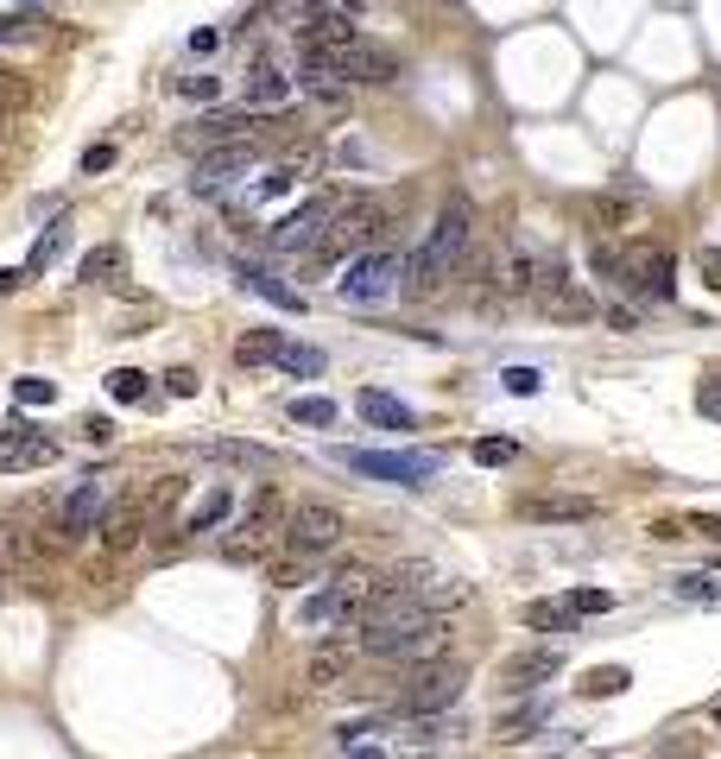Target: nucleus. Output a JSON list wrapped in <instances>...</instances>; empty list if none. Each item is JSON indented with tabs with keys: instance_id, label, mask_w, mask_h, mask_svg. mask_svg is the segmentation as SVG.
<instances>
[{
	"instance_id": "f257e3e1",
	"label": "nucleus",
	"mask_w": 721,
	"mask_h": 759,
	"mask_svg": "<svg viewBox=\"0 0 721 759\" xmlns=\"http://www.w3.org/2000/svg\"><path fill=\"white\" fill-rule=\"evenodd\" d=\"M463 683H468V664L463 658H424V664H412V678H406V690H399V703L412 708V715H437V708H450L456 696H463Z\"/></svg>"
},
{
	"instance_id": "f03ea898",
	"label": "nucleus",
	"mask_w": 721,
	"mask_h": 759,
	"mask_svg": "<svg viewBox=\"0 0 721 759\" xmlns=\"http://www.w3.org/2000/svg\"><path fill=\"white\" fill-rule=\"evenodd\" d=\"M342 462H348L355 475L399 481V487H431V481L443 475L437 450H342Z\"/></svg>"
},
{
	"instance_id": "7ed1b4c3",
	"label": "nucleus",
	"mask_w": 721,
	"mask_h": 759,
	"mask_svg": "<svg viewBox=\"0 0 721 759\" xmlns=\"http://www.w3.org/2000/svg\"><path fill=\"white\" fill-rule=\"evenodd\" d=\"M335 544H342V513L323 506V501L298 506L279 531V551H291V557H330Z\"/></svg>"
},
{
	"instance_id": "20e7f679",
	"label": "nucleus",
	"mask_w": 721,
	"mask_h": 759,
	"mask_svg": "<svg viewBox=\"0 0 721 759\" xmlns=\"http://www.w3.org/2000/svg\"><path fill=\"white\" fill-rule=\"evenodd\" d=\"M335 292H342V304H355V310H374V304H387L392 292H399V260L380 248H367L360 260H348V278H342Z\"/></svg>"
},
{
	"instance_id": "39448f33",
	"label": "nucleus",
	"mask_w": 721,
	"mask_h": 759,
	"mask_svg": "<svg viewBox=\"0 0 721 759\" xmlns=\"http://www.w3.org/2000/svg\"><path fill=\"white\" fill-rule=\"evenodd\" d=\"M468 241H475V209H468V197H450L437 209V222H431V234H424V253H437L443 266L456 273L463 266Z\"/></svg>"
},
{
	"instance_id": "423d86ee",
	"label": "nucleus",
	"mask_w": 721,
	"mask_h": 759,
	"mask_svg": "<svg viewBox=\"0 0 721 759\" xmlns=\"http://www.w3.org/2000/svg\"><path fill=\"white\" fill-rule=\"evenodd\" d=\"M335 209H342L335 197H317V202H304V209H291V216L266 234V248H273V253H310V248H317V234L330 228Z\"/></svg>"
},
{
	"instance_id": "0eeeda50",
	"label": "nucleus",
	"mask_w": 721,
	"mask_h": 759,
	"mask_svg": "<svg viewBox=\"0 0 721 759\" xmlns=\"http://www.w3.org/2000/svg\"><path fill=\"white\" fill-rule=\"evenodd\" d=\"M279 531H285L279 526V506L259 501L254 513L234 526V538H222V557H229V563H254V557H266L273 544H279Z\"/></svg>"
},
{
	"instance_id": "6e6552de",
	"label": "nucleus",
	"mask_w": 721,
	"mask_h": 759,
	"mask_svg": "<svg viewBox=\"0 0 721 759\" xmlns=\"http://www.w3.org/2000/svg\"><path fill=\"white\" fill-rule=\"evenodd\" d=\"M298 45L304 51H348V45H360L355 13H342V7H304V13H298Z\"/></svg>"
},
{
	"instance_id": "1a4fd4ad",
	"label": "nucleus",
	"mask_w": 721,
	"mask_h": 759,
	"mask_svg": "<svg viewBox=\"0 0 721 759\" xmlns=\"http://www.w3.org/2000/svg\"><path fill=\"white\" fill-rule=\"evenodd\" d=\"M437 652H450V620H443V614H424V620H412V627L380 652V664H424V658H437Z\"/></svg>"
},
{
	"instance_id": "9d476101",
	"label": "nucleus",
	"mask_w": 721,
	"mask_h": 759,
	"mask_svg": "<svg viewBox=\"0 0 721 759\" xmlns=\"http://www.w3.org/2000/svg\"><path fill=\"white\" fill-rule=\"evenodd\" d=\"M254 158H259L254 140H229V146L203 152V165H197V184H190V190H197V197H215V190H222V184H234V177L247 172Z\"/></svg>"
},
{
	"instance_id": "9b49d317",
	"label": "nucleus",
	"mask_w": 721,
	"mask_h": 759,
	"mask_svg": "<svg viewBox=\"0 0 721 759\" xmlns=\"http://www.w3.org/2000/svg\"><path fill=\"white\" fill-rule=\"evenodd\" d=\"M399 588H412L418 602H424V614H450V607L468 602V582L463 576H431L424 563H406V570H399Z\"/></svg>"
},
{
	"instance_id": "f8f14e48",
	"label": "nucleus",
	"mask_w": 721,
	"mask_h": 759,
	"mask_svg": "<svg viewBox=\"0 0 721 759\" xmlns=\"http://www.w3.org/2000/svg\"><path fill=\"white\" fill-rule=\"evenodd\" d=\"M45 462H57V443L45 430H32V425L0 430V469H45Z\"/></svg>"
},
{
	"instance_id": "ddd939ff",
	"label": "nucleus",
	"mask_w": 721,
	"mask_h": 759,
	"mask_svg": "<svg viewBox=\"0 0 721 759\" xmlns=\"http://www.w3.org/2000/svg\"><path fill=\"white\" fill-rule=\"evenodd\" d=\"M335 57H342V82H374V89L399 82V57L380 45H348V51H335Z\"/></svg>"
},
{
	"instance_id": "4468645a",
	"label": "nucleus",
	"mask_w": 721,
	"mask_h": 759,
	"mask_svg": "<svg viewBox=\"0 0 721 759\" xmlns=\"http://www.w3.org/2000/svg\"><path fill=\"white\" fill-rule=\"evenodd\" d=\"M259 114L254 108H215L203 121L190 127V146H229V140H254Z\"/></svg>"
},
{
	"instance_id": "2eb2a0df",
	"label": "nucleus",
	"mask_w": 721,
	"mask_h": 759,
	"mask_svg": "<svg viewBox=\"0 0 721 759\" xmlns=\"http://www.w3.org/2000/svg\"><path fill=\"white\" fill-rule=\"evenodd\" d=\"M633 278H640V298H652V304L677 298V260H670L665 248H640L633 253Z\"/></svg>"
},
{
	"instance_id": "dca6fc26",
	"label": "nucleus",
	"mask_w": 721,
	"mask_h": 759,
	"mask_svg": "<svg viewBox=\"0 0 721 759\" xmlns=\"http://www.w3.org/2000/svg\"><path fill=\"white\" fill-rule=\"evenodd\" d=\"M519 513L532 526H583V519H595V501L589 494H532Z\"/></svg>"
},
{
	"instance_id": "f3484780",
	"label": "nucleus",
	"mask_w": 721,
	"mask_h": 759,
	"mask_svg": "<svg viewBox=\"0 0 721 759\" xmlns=\"http://www.w3.org/2000/svg\"><path fill=\"white\" fill-rule=\"evenodd\" d=\"M96 506H102V487H96V481H82L77 494H70V501L57 506V544H77V538H89V531H96Z\"/></svg>"
},
{
	"instance_id": "a211bd4d",
	"label": "nucleus",
	"mask_w": 721,
	"mask_h": 759,
	"mask_svg": "<svg viewBox=\"0 0 721 759\" xmlns=\"http://www.w3.org/2000/svg\"><path fill=\"white\" fill-rule=\"evenodd\" d=\"M96 531H102V544H108L114 557H121V551H140V531H146V506H140V501L108 506V513H102V526H96Z\"/></svg>"
},
{
	"instance_id": "6ab92c4d",
	"label": "nucleus",
	"mask_w": 721,
	"mask_h": 759,
	"mask_svg": "<svg viewBox=\"0 0 721 759\" xmlns=\"http://www.w3.org/2000/svg\"><path fill=\"white\" fill-rule=\"evenodd\" d=\"M355 595H342V588H317L304 607H298V627H355Z\"/></svg>"
},
{
	"instance_id": "aec40b11",
	"label": "nucleus",
	"mask_w": 721,
	"mask_h": 759,
	"mask_svg": "<svg viewBox=\"0 0 721 759\" xmlns=\"http://www.w3.org/2000/svg\"><path fill=\"white\" fill-rule=\"evenodd\" d=\"M291 89H298V82H291L279 64H266V57L247 70V108H254V114H266V108H285V101H291Z\"/></svg>"
},
{
	"instance_id": "412c9836",
	"label": "nucleus",
	"mask_w": 721,
	"mask_h": 759,
	"mask_svg": "<svg viewBox=\"0 0 721 759\" xmlns=\"http://www.w3.org/2000/svg\"><path fill=\"white\" fill-rule=\"evenodd\" d=\"M564 260H557V253H519L513 260V292H532V298H539V292H551V285H564Z\"/></svg>"
},
{
	"instance_id": "4be33fe9",
	"label": "nucleus",
	"mask_w": 721,
	"mask_h": 759,
	"mask_svg": "<svg viewBox=\"0 0 721 759\" xmlns=\"http://www.w3.org/2000/svg\"><path fill=\"white\" fill-rule=\"evenodd\" d=\"M355 405H360V418H367L374 430H418L412 405H406V399H392V393H380V386H367V393H360Z\"/></svg>"
},
{
	"instance_id": "5701e85b",
	"label": "nucleus",
	"mask_w": 721,
	"mask_h": 759,
	"mask_svg": "<svg viewBox=\"0 0 721 759\" xmlns=\"http://www.w3.org/2000/svg\"><path fill=\"white\" fill-rule=\"evenodd\" d=\"M539 310L544 317H557V323H589L595 317V298L583 292V285H551V292H539Z\"/></svg>"
},
{
	"instance_id": "b1692460",
	"label": "nucleus",
	"mask_w": 721,
	"mask_h": 759,
	"mask_svg": "<svg viewBox=\"0 0 721 759\" xmlns=\"http://www.w3.org/2000/svg\"><path fill=\"white\" fill-rule=\"evenodd\" d=\"M443 278H450V266H443L437 253H424V248H418L412 260L399 266V292H406V298H431Z\"/></svg>"
},
{
	"instance_id": "393cba45",
	"label": "nucleus",
	"mask_w": 721,
	"mask_h": 759,
	"mask_svg": "<svg viewBox=\"0 0 721 759\" xmlns=\"http://www.w3.org/2000/svg\"><path fill=\"white\" fill-rule=\"evenodd\" d=\"M564 671V652H519V658H507V690H532V683H544V678H557Z\"/></svg>"
},
{
	"instance_id": "a878e982",
	"label": "nucleus",
	"mask_w": 721,
	"mask_h": 759,
	"mask_svg": "<svg viewBox=\"0 0 721 759\" xmlns=\"http://www.w3.org/2000/svg\"><path fill=\"white\" fill-rule=\"evenodd\" d=\"M355 658H360V639H335V646H323V652H310L304 678H310V683H342Z\"/></svg>"
},
{
	"instance_id": "bb28decb",
	"label": "nucleus",
	"mask_w": 721,
	"mask_h": 759,
	"mask_svg": "<svg viewBox=\"0 0 721 759\" xmlns=\"http://www.w3.org/2000/svg\"><path fill=\"white\" fill-rule=\"evenodd\" d=\"M229 513H234V487H229V481H215L203 501L190 506V519H184V538H190V531H215L222 519H229Z\"/></svg>"
},
{
	"instance_id": "cd10ccee",
	"label": "nucleus",
	"mask_w": 721,
	"mask_h": 759,
	"mask_svg": "<svg viewBox=\"0 0 721 759\" xmlns=\"http://www.w3.org/2000/svg\"><path fill=\"white\" fill-rule=\"evenodd\" d=\"M234 273L247 278V292H259V298H273L279 310H304V292H291V285H279V273H266V266H247V260H234Z\"/></svg>"
},
{
	"instance_id": "c85d7f7f",
	"label": "nucleus",
	"mask_w": 721,
	"mask_h": 759,
	"mask_svg": "<svg viewBox=\"0 0 721 759\" xmlns=\"http://www.w3.org/2000/svg\"><path fill=\"white\" fill-rule=\"evenodd\" d=\"M121 260H127V253L114 248V241H102V248H89L77 260V278H82V285H108V278L121 273Z\"/></svg>"
},
{
	"instance_id": "c756f323",
	"label": "nucleus",
	"mask_w": 721,
	"mask_h": 759,
	"mask_svg": "<svg viewBox=\"0 0 721 759\" xmlns=\"http://www.w3.org/2000/svg\"><path fill=\"white\" fill-rule=\"evenodd\" d=\"M279 349H285L279 329H247V336L234 342V361H241V367H266V361H273Z\"/></svg>"
},
{
	"instance_id": "7c9ffc66",
	"label": "nucleus",
	"mask_w": 721,
	"mask_h": 759,
	"mask_svg": "<svg viewBox=\"0 0 721 759\" xmlns=\"http://www.w3.org/2000/svg\"><path fill=\"white\" fill-rule=\"evenodd\" d=\"M273 367H279V374H291V380H317L330 361H323V349H298V342H285V349L273 354Z\"/></svg>"
},
{
	"instance_id": "2f4dec72",
	"label": "nucleus",
	"mask_w": 721,
	"mask_h": 759,
	"mask_svg": "<svg viewBox=\"0 0 721 759\" xmlns=\"http://www.w3.org/2000/svg\"><path fill=\"white\" fill-rule=\"evenodd\" d=\"M203 455H215V462H241V469H279V455L259 450V443H203Z\"/></svg>"
},
{
	"instance_id": "473e14b6",
	"label": "nucleus",
	"mask_w": 721,
	"mask_h": 759,
	"mask_svg": "<svg viewBox=\"0 0 721 759\" xmlns=\"http://www.w3.org/2000/svg\"><path fill=\"white\" fill-rule=\"evenodd\" d=\"M108 399L114 405H146L153 399V386H146L140 367H114V374H108Z\"/></svg>"
},
{
	"instance_id": "72a5a7b5",
	"label": "nucleus",
	"mask_w": 721,
	"mask_h": 759,
	"mask_svg": "<svg viewBox=\"0 0 721 759\" xmlns=\"http://www.w3.org/2000/svg\"><path fill=\"white\" fill-rule=\"evenodd\" d=\"M222 76L215 70H190V76H171V96H184V101H222Z\"/></svg>"
},
{
	"instance_id": "f704fd0d",
	"label": "nucleus",
	"mask_w": 721,
	"mask_h": 759,
	"mask_svg": "<svg viewBox=\"0 0 721 759\" xmlns=\"http://www.w3.org/2000/svg\"><path fill=\"white\" fill-rule=\"evenodd\" d=\"M32 557V531L13 526V519H0V570H20Z\"/></svg>"
},
{
	"instance_id": "c9c22d12",
	"label": "nucleus",
	"mask_w": 721,
	"mask_h": 759,
	"mask_svg": "<svg viewBox=\"0 0 721 759\" xmlns=\"http://www.w3.org/2000/svg\"><path fill=\"white\" fill-rule=\"evenodd\" d=\"M519 620H525V627H539V632H564L576 614H569V602H525Z\"/></svg>"
},
{
	"instance_id": "e433bc0d",
	"label": "nucleus",
	"mask_w": 721,
	"mask_h": 759,
	"mask_svg": "<svg viewBox=\"0 0 721 759\" xmlns=\"http://www.w3.org/2000/svg\"><path fill=\"white\" fill-rule=\"evenodd\" d=\"M670 588H677V602H702V607H716V602H721V576H702V570L677 576Z\"/></svg>"
},
{
	"instance_id": "4c0bfd02",
	"label": "nucleus",
	"mask_w": 721,
	"mask_h": 759,
	"mask_svg": "<svg viewBox=\"0 0 721 759\" xmlns=\"http://www.w3.org/2000/svg\"><path fill=\"white\" fill-rule=\"evenodd\" d=\"M285 418H291V425H317V430L330 425L335 430V399H291L285 405Z\"/></svg>"
},
{
	"instance_id": "58836bf2",
	"label": "nucleus",
	"mask_w": 721,
	"mask_h": 759,
	"mask_svg": "<svg viewBox=\"0 0 721 759\" xmlns=\"http://www.w3.org/2000/svg\"><path fill=\"white\" fill-rule=\"evenodd\" d=\"M626 671H620V664H601V671H589V678H583V696H620V690H626Z\"/></svg>"
},
{
	"instance_id": "ea45409f",
	"label": "nucleus",
	"mask_w": 721,
	"mask_h": 759,
	"mask_svg": "<svg viewBox=\"0 0 721 759\" xmlns=\"http://www.w3.org/2000/svg\"><path fill=\"white\" fill-rule=\"evenodd\" d=\"M475 462L507 469V462H519V443H513V437H481V443H475Z\"/></svg>"
},
{
	"instance_id": "a19ab883",
	"label": "nucleus",
	"mask_w": 721,
	"mask_h": 759,
	"mask_svg": "<svg viewBox=\"0 0 721 759\" xmlns=\"http://www.w3.org/2000/svg\"><path fill=\"white\" fill-rule=\"evenodd\" d=\"M13 399H20V411H26V405H52L57 386L52 380H38V374H26V380H13Z\"/></svg>"
},
{
	"instance_id": "79ce46f5",
	"label": "nucleus",
	"mask_w": 721,
	"mask_h": 759,
	"mask_svg": "<svg viewBox=\"0 0 721 759\" xmlns=\"http://www.w3.org/2000/svg\"><path fill=\"white\" fill-rule=\"evenodd\" d=\"M291 184H298V172H291V165H273V172H266V177H259V184H254V202H273V197H285Z\"/></svg>"
},
{
	"instance_id": "37998d69",
	"label": "nucleus",
	"mask_w": 721,
	"mask_h": 759,
	"mask_svg": "<svg viewBox=\"0 0 721 759\" xmlns=\"http://www.w3.org/2000/svg\"><path fill=\"white\" fill-rule=\"evenodd\" d=\"M38 32V13H0V45H26Z\"/></svg>"
},
{
	"instance_id": "c03bdc74",
	"label": "nucleus",
	"mask_w": 721,
	"mask_h": 759,
	"mask_svg": "<svg viewBox=\"0 0 721 759\" xmlns=\"http://www.w3.org/2000/svg\"><path fill=\"white\" fill-rule=\"evenodd\" d=\"M57 248H64V222H52V228H45V241H38V253H32V260H26V273L38 278V273H45V266H52V253H57Z\"/></svg>"
},
{
	"instance_id": "a18cd8bd",
	"label": "nucleus",
	"mask_w": 721,
	"mask_h": 759,
	"mask_svg": "<svg viewBox=\"0 0 721 759\" xmlns=\"http://www.w3.org/2000/svg\"><path fill=\"white\" fill-rule=\"evenodd\" d=\"M539 722H544V708H519V715H507V722H500V740H525Z\"/></svg>"
},
{
	"instance_id": "49530a36",
	"label": "nucleus",
	"mask_w": 721,
	"mask_h": 759,
	"mask_svg": "<svg viewBox=\"0 0 721 759\" xmlns=\"http://www.w3.org/2000/svg\"><path fill=\"white\" fill-rule=\"evenodd\" d=\"M539 386H544L539 367H507V393H513V399H532Z\"/></svg>"
},
{
	"instance_id": "de8ad7c7",
	"label": "nucleus",
	"mask_w": 721,
	"mask_h": 759,
	"mask_svg": "<svg viewBox=\"0 0 721 759\" xmlns=\"http://www.w3.org/2000/svg\"><path fill=\"white\" fill-rule=\"evenodd\" d=\"M614 607V595H601V588H576L569 595V614H608Z\"/></svg>"
},
{
	"instance_id": "09e8293b",
	"label": "nucleus",
	"mask_w": 721,
	"mask_h": 759,
	"mask_svg": "<svg viewBox=\"0 0 721 759\" xmlns=\"http://www.w3.org/2000/svg\"><path fill=\"white\" fill-rule=\"evenodd\" d=\"M197 386H203V380H197V367H171V374H165V393H178V399H190Z\"/></svg>"
},
{
	"instance_id": "8fccbe9b",
	"label": "nucleus",
	"mask_w": 721,
	"mask_h": 759,
	"mask_svg": "<svg viewBox=\"0 0 721 759\" xmlns=\"http://www.w3.org/2000/svg\"><path fill=\"white\" fill-rule=\"evenodd\" d=\"M108 165H114V146H108V140H102V146H89V152H82V172H89V177L108 172Z\"/></svg>"
},
{
	"instance_id": "3c124183",
	"label": "nucleus",
	"mask_w": 721,
	"mask_h": 759,
	"mask_svg": "<svg viewBox=\"0 0 721 759\" xmlns=\"http://www.w3.org/2000/svg\"><path fill=\"white\" fill-rule=\"evenodd\" d=\"M696 405H702V418H716L721 425V380H709V386L696 393Z\"/></svg>"
},
{
	"instance_id": "603ef678",
	"label": "nucleus",
	"mask_w": 721,
	"mask_h": 759,
	"mask_svg": "<svg viewBox=\"0 0 721 759\" xmlns=\"http://www.w3.org/2000/svg\"><path fill=\"white\" fill-rule=\"evenodd\" d=\"M696 266H702V278L721 292V248H702V253H696Z\"/></svg>"
},
{
	"instance_id": "864d4df0",
	"label": "nucleus",
	"mask_w": 721,
	"mask_h": 759,
	"mask_svg": "<svg viewBox=\"0 0 721 759\" xmlns=\"http://www.w3.org/2000/svg\"><path fill=\"white\" fill-rule=\"evenodd\" d=\"M222 45V32H215V25H203V32H190V51H197V57H209V51Z\"/></svg>"
},
{
	"instance_id": "5fc2aeb1",
	"label": "nucleus",
	"mask_w": 721,
	"mask_h": 759,
	"mask_svg": "<svg viewBox=\"0 0 721 759\" xmlns=\"http://www.w3.org/2000/svg\"><path fill=\"white\" fill-rule=\"evenodd\" d=\"M608 323H614V329H640V310H633V304H614V310H608Z\"/></svg>"
},
{
	"instance_id": "6e6d98bb",
	"label": "nucleus",
	"mask_w": 721,
	"mask_h": 759,
	"mask_svg": "<svg viewBox=\"0 0 721 759\" xmlns=\"http://www.w3.org/2000/svg\"><path fill=\"white\" fill-rule=\"evenodd\" d=\"M335 158H342V165H367V146H360V140H342V146H335Z\"/></svg>"
},
{
	"instance_id": "4d7b16f0",
	"label": "nucleus",
	"mask_w": 721,
	"mask_h": 759,
	"mask_svg": "<svg viewBox=\"0 0 721 759\" xmlns=\"http://www.w3.org/2000/svg\"><path fill=\"white\" fill-rule=\"evenodd\" d=\"M696 754V740L690 734H684V740H665V747H658V759H690Z\"/></svg>"
},
{
	"instance_id": "13d9d810",
	"label": "nucleus",
	"mask_w": 721,
	"mask_h": 759,
	"mask_svg": "<svg viewBox=\"0 0 721 759\" xmlns=\"http://www.w3.org/2000/svg\"><path fill=\"white\" fill-rule=\"evenodd\" d=\"M690 531H702V538H716V544H721V519H716V513H696Z\"/></svg>"
},
{
	"instance_id": "bf43d9fd",
	"label": "nucleus",
	"mask_w": 721,
	"mask_h": 759,
	"mask_svg": "<svg viewBox=\"0 0 721 759\" xmlns=\"http://www.w3.org/2000/svg\"><path fill=\"white\" fill-rule=\"evenodd\" d=\"M26 278H32V273H20V266H0V298H7V292H20Z\"/></svg>"
},
{
	"instance_id": "052dcab7",
	"label": "nucleus",
	"mask_w": 721,
	"mask_h": 759,
	"mask_svg": "<svg viewBox=\"0 0 721 759\" xmlns=\"http://www.w3.org/2000/svg\"><path fill=\"white\" fill-rule=\"evenodd\" d=\"M330 7H342V13H360V7H367V0H330Z\"/></svg>"
},
{
	"instance_id": "680f3d73",
	"label": "nucleus",
	"mask_w": 721,
	"mask_h": 759,
	"mask_svg": "<svg viewBox=\"0 0 721 759\" xmlns=\"http://www.w3.org/2000/svg\"><path fill=\"white\" fill-rule=\"evenodd\" d=\"M355 759H387V754H374V747H360V740H355Z\"/></svg>"
},
{
	"instance_id": "e2e57ef3",
	"label": "nucleus",
	"mask_w": 721,
	"mask_h": 759,
	"mask_svg": "<svg viewBox=\"0 0 721 759\" xmlns=\"http://www.w3.org/2000/svg\"><path fill=\"white\" fill-rule=\"evenodd\" d=\"M7 114H13V101H7V96H0V127H7Z\"/></svg>"
},
{
	"instance_id": "0e129e2a",
	"label": "nucleus",
	"mask_w": 721,
	"mask_h": 759,
	"mask_svg": "<svg viewBox=\"0 0 721 759\" xmlns=\"http://www.w3.org/2000/svg\"><path fill=\"white\" fill-rule=\"evenodd\" d=\"M716 722H721V703H716Z\"/></svg>"
},
{
	"instance_id": "69168bd1",
	"label": "nucleus",
	"mask_w": 721,
	"mask_h": 759,
	"mask_svg": "<svg viewBox=\"0 0 721 759\" xmlns=\"http://www.w3.org/2000/svg\"><path fill=\"white\" fill-rule=\"evenodd\" d=\"M0 96H7V89H0Z\"/></svg>"
}]
</instances>
